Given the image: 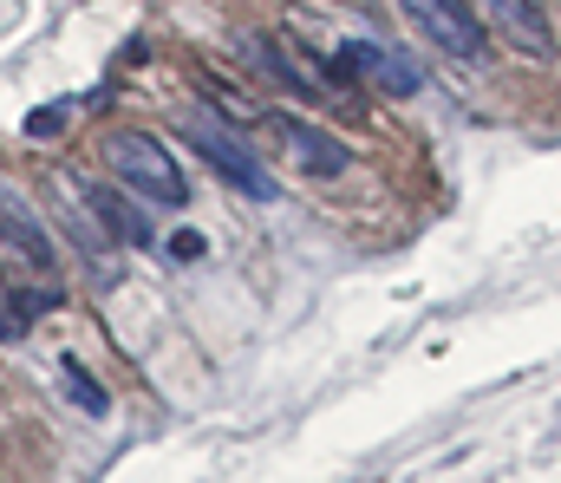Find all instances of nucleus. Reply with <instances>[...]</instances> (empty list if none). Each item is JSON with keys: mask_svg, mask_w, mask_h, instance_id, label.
I'll list each match as a JSON object with an SVG mask.
<instances>
[{"mask_svg": "<svg viewBox=\"0 0 561 483\" xmlns=\"http://www.w3.org/2000/svg\"><path fill=\"white\" fill-rule=\"evenodd\" d=\"M13 308H20V321H33V314H53L59 295H13Z\"/></svg>", "mask_w": 561, "mask_h": 483, "instance_id": "nucleus-12", "label": "nucleus"}, {"mask_svg": "<svg viewBox=\"0 0 561 483\" xmlns=\"http://www.w3.org/2000/svg\"><path fill=\"white\" fill-rule=\"evenodd\" d=\"M105 158H112V170H118L131 189H144L150 203H183V196H190L176 158H170L150 131H112V138H105Z\"/></svg>", "mask_w": 561, "mask_h": 483, "instance_id": "nucleus-1", "label": "nucleus"}, {"mask_svg": "<svg viewBox=\"0 0 561 483\" xmlns=\"http://www.w3.org/2000/svg\"><path fill=\"white\" fill-rule=\"evenodd\" d=\"M190 145H196L203 158L216 163V170H222V176H229V183H236L242 196H255V203H275V196H280L275 176H268V170L255 163V151H249V145H229L222 131H190Z\"/></svg>", "mask_w": 561, "mask_h": 483, "instance_id": "nucleus-5", "label": "nucleus"}, {"mask_svg": "<svg viewBox=\"0 0 561 483\" xmlns=\"http://www.w3.org/2000/svg\"><path fill=\"white\" fill-rule=\"evenodd\" d=\"M203 249H209V242H203L196 229H176V235H170V255H176V262H203Z\"/></svg>", "mask_w": 561, "mask_h": 483, "instance_id": "nucleus-11", "label": "nucleus"}, {"mask_svg": "<svg viewBox=\"0 0 561 483\" xmlns=\"http://www.w3.org/2000/svg\"><path fill=\"white\" fill-rule=\"evenodd\" d=\"M280 145L294 151V163H300V170H313V176H340V170H346V145H340V138H327L320 125L280 118Z\"/></svg>", "mask_w": 561, "mask_h": 483, "instance_id": "nucleus-6", "label": "nucleus"}, {"mask_svg": "<svg viewBox=\"0 0 561 483\" xmlns=\"http://www.w3.org/2000/svg\"><path fill=\"white\" fill-rule=\"evenodd\" d=\"M340 72H359V79H373V85L392 92V99H412L424 85V72L405 53H386V46H373V39H353V46L340 53Z\"/></svg>", "mask_w": 561, "mask_h": 483, "instance_id": "nucleus-4", "label": "nucleus"}, {"mask_svg": "<svg viewBox=\"0 0 561 483\" xmlns=\"http://www.w3.org/2000/svg\"><path fill=\"white\" fill-rule=\"evenodd\" d=\"M13 333H20V314H13V308L0 301V340H13Z\"/></svg>", "mask_w": 561, "mask_h": 483, "instance_id": "nucleus-13", "label": "nucleus"}, {"mask_svg": "<svg viewBox=\"0 0 561 483\" xmlns=\"http://www.w3.org/2000/svg\"><path fill=\"white\" fill-rule=\"evenodd\" d=\"M59 379H66V399H72V405H79L85 418H105V412H112L105 386H99V379H92V372H85L79 359H59Z\"/></svg>", "mask_w": 561, "mask_h": 483, "instance_id": "nucleus-9", "label": "nucleus"}, {"mask_svg": "<svg viewBox=\"0 0 561 483\" xmlns=\"http://www.w3.org/2000/svg\"><path fill=\"white\" fill-rule=\"evenodd\" d=\"M405 13L419 20L424 33L444 46V53H457V59H483V20L463 7V0H405Z\"/></svg>", "mask_w": 561, "mask_h": 483, "instance_id": "nucleus-3", "label": "nucleus"}, {"mask_svg": "<svg viewBox=\"0 0 561 483\" xmlns=\"http://www.w3.org/2000/svg\"><path fill=\"white\" fill-rule=\"evenodd\" d=\"M470 13L483 20V33H503V46L529 53V59H549L556 53V33H549V13L536 0H470Z\"/></svg>", "mask_w": 561, "mask_h": 483, "instance_id": "nucleus-2", "label": "nucleus"}, {"mask_svg": "<svg viewBox=\"0 0 561 483\" xmlns=\"http://www.w3.org/2000/svg\"><path fill=\"white\" fill-rule=\"evenodd\" d=\"M85 209L118 235V242H131V249H150V216H144L138 203L125 196V189H85Z\"/></svg>", "mask_w": 561, "mask_h": 483, "instance_id": "nucleus-7", "label": "nucleus"}, {"mask_svg": "<svg viewBox=\"0 0 561 483\" xmlns=\"http://www.w3.org/2000/svg\"><path fill=\"white\" fill-rule=\"evenodd\" d=\"M66 118H72V105H39V112H26V138L33 145H53L66 131Z\"/></svg>", "mask_w": 561, "mask_h": 483, "instance_id": "nucleus-10", "label": "nucleus"}, {"mask_svg": "<svg viewBox=\"0 0 561 483\" xmlns=\"http://www.w3.org/2000/svg\"><path fill=\"white\" fill-rule=\"evenodd\" d=\"M0 235H7L20 255H33V262H53V242H46V229H39L33 203H26V196H13L7 183H0Z\"/></svg>", "mask_w": 561, "mask_h": 483, "instance_id": "nucleus-8", "label": "nucleus"}]
</instances>
